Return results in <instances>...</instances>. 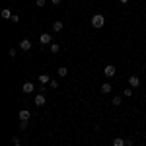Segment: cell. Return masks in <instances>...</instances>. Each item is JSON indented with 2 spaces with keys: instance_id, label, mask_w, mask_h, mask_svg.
<instances>
[{
  "instance_id": "obj_1",
  "label": "cell",
  "mask_w": 146,
  "mask_h": 146,
  "mask_svg": "<svg viewBox=\"0 0 146 146\" xmlns=\"http://www.w3.org/2000/svg\"><path fill=\"white\" fill-rule=\"evenodd\" d=\"M105 25V16H101V14H94L92 16V27H96V29H100Z\"/></svg>"
},
{
  "instance_id": "obj_2",
  "label": "cell",
  "mask_w": 146,
  "mask_h": 146,
  "mask_svg": "<svg viewBox=\"0 0 146 146\" xmlns=\"http://www.w3.org/2000/svg\"><path fill=\"white\" fill-rule=\"evenodd\" d=\"M103 74H105L107 78H113V76L117 74V68H115V64H105V68H103Z\"/></svg>"
},
{
  "instance_id": "obj_3",
  "label": "cell",
  "mask_w": 146,
  "mask_h": 146,
  "mask_svg": "<svg viewBox=\"0 0 146 146\" xmlns=\"http://www.w3.org/2000/svg\"><path fill=\"white\" fill-rule=\"evenodd\" d=\"M39 43H41V47L51 45V43H53V37H51V33H41V35H39Z\"/></svg>"
},
{
  "instance_id": "obj_4",
  "label": "cell",
  "mask_w": 146,
  "mask_h": 146,
  "mask_svg": "<svg viewBox=\"0 0 146 146\" xmlns=\"http://www.w3.org/2000/svg\"><path fill=\"white\" fill-rule=\"evenodd\" d=\"M33 103L37 105V107H43V105L47 103V98H45V94H37V96L33 98Z\"/></svg>"
},
{
  "instance_id": "obj_5",
  "label": "cell",
  "mask_w": 146,
  "mask_h": 146,
  "mask_svg": "<svg viewBox=\"0 0 146 146\" xmlns=\"http://www.w3.org/2000/svg\"><path fill=\"white\" fill-rule=\"evenodd\" d=\"M129 86H131V88H138V86H140V78H138V76H136V74H131V76H129Z\"/></svg>"
},
{
  "instance_id": "obj_6",
  "label": "cell",
  "mask_w": 146,
  "mask_h": 146,
  "mask_svg": "<svg viewBox=\"0 0 146 146\" xmlns=\"http://www.w3.org/2000/svg\"><path fill=\"white\" fill-rule=\"evenodd\" d=\"M35 88H33V82H23V86H22V92L23 94H31Z\"/></svg>"
},
{
  "instance_id": "obj_7",
  "label": "cell",
  "mask_w": 146,
  "mask_h": 146,
  "mask_svg": "<svg viewBox=\"0 0 146 146\" xmlns=\"http://www.w3.org/2000/svg\"><path fill=\"white\" fill-rule=\"evenodd\" d=\"M18 117H20V121H29V117H31V113L27 111V109H22V111L18 113Z\"/></svg>"
},
{
  "instance_id": "obj_8",
  "label": "cell",
  "mask_w": 146,
  "mask_h": 146,
  "mask_svg": "<svg viewBox=\"0 0 146 146\" xmlns=\"http://www.w3.org/2000/svg\"><path fill=\"white\" fill-rule=\"evenodd\" d=\"M20 49H22V51H29V49H31V41H29V39H22V41H20Z\"/></svg>"
},
{
  "instance_id": "obj_9",
  "label": "cell",
  "mask_w": 146,
  "mask_h": 146,
  "mask_svg": "<svg viewBox=\"0 0 146 146\" xmlns=\"http://www.w3.org/2000/svg\"><path fill=\"white\" fill-rule=\"evenodd\" d=\"M37 80L41 82V86H45V84H51V80H53V78H51L49 74H39V78H37Z\"/></svg>"
},
{
  "instance_id": "obj_10",
  "label": "cell",
  "mask_w": 146,
  "mask_h": 146,
  "mask_svg": "<svg viewBox=\"0 0 146 146\" xmlns=\"http://www.w3.org/2000/svg\"><path fill=\"white\" fill-rule=\"evenodd\" d=\"M0 16H2L4 20H12V16H14V14H12V10H10V8H4V10L0 12Z\"/></svg>"
},
{
  "instance_id": "obj_11",
  "label": "cell",
  "mask_w": 146,
  "mask_h": 146,
  "mask_svg": "<svg viewBox=\"0 0 146 146\" xmlns=\"http://www.w3.org/2000/svg\"><path fill=\"white\" fill-rule=\"evenodd\" d=\"M62 27H64V23L60 22V20L53 23V31H55V33H58V31H62Z\"/></svg>"
},
{
  "instance_id": "obj_12",
  "label": "cell",
  "mask_w": 146,
  "mask_h": 146,
  "mask_svg": "<svg viewBox=\"0 0 146 146\" xmlns=\"http://www.w3.org/2000/svg\"><path fill=\"white\" fill-rule=\"evenodd\" d=\"M111 90H113V86L109 82H105V84L101 86V94H111Z\"/></svg>"
},
{
  "instance_id": "obj_13",
  "label": "cell",
  "mask_w": 146,
  "mask_h": 146,
  "mask_svg": "<svg viewBox=\"0 0 146 146\" xmlns=\"http://www.w3.org/2000/svg\"><path fill=\"white\" fill-rule=\"evenodd\" d=\"M113 146H125V138L123 136H115L113 138Z\"/></svg>"
},
{
  "instance_id": "obj_14",
  "label": "cell",
  "mask_w": 146,
  "mask_h": 146,
  "mask_svg": "<svg viewBox=\"0 0 146 146\" xmlns=\"http://www.w3.org/2000/svg\"><path fill=\"white\" fill-rule=\"evenodd\" d=\"M49 51H51L53 55H56V53L60 51V45H58V43H51V45H49Z\"/></svg>"
},
{
  "instance_id": "obj_15",
  "label": "cell",
  "mask_w": 146,
  "mask_h": 146,
  "mask_svg": "<svg viewBox=\"0 0 146 146\" xmlns=\"http://www.w3.org/2000/svg\"><path fill=\"white\" fill-rule=\"evenodd\" d=\"M133 90H135V88H131V86H129V88H125V90H123V96H125V98H133V94H135Z\"/></svg>"
},
{
  "instance_id": "obj_16",
  "label": "cell",
  "mask_w": 146,
  "mask_h": 146,
  "mask_svg": "<svg viewBox=\"0 0 146 146\" xmlns=\"http://www.w3.org/2000/svg\"><path fill=\"white\" fill-rule=\"evenodd\" d=\"M66 74H68L66 66H60V68H58V78H64V76H66Z\"/></svg>"
},
{
  "instance_id": "obj_17",
  "label": "cell",
  "mask_w": 146,
  "mask_h": 146,
  "mask_svg": "<svg viewBox=\"0 0 146 146\" xmlns=\"http://www.w3.org/2000/svg\"><path fill=\"white\" fill-rule=\"evenodd\" d=\"M111 103H113V105H121V103H123V100H121V96H113Z\"/></svg>"
},
{
  "instance_id": "obj_18",
  "label": "cell",
  "mask_w": 146,
  "mask_h": 146,
  "mask_svg": "<svg viewBox=\"0 0 146 146\" xmlns=\"http://www.w3.org/2000/svg\"><path fill=\"white\" fill-rule=\"evenodd\" d=\"M12 146H22V140H20V136H12Z\"/></svg>"
},
{
  "instance_id": "obj_19",
  "label": "cell",
  "mask_w": 146,
  "mask_h": 146,
  "mask_svg": "<svg viewBox=\"0 0 146 146\" xmlns=\"http://www.w3.org/2000/svg\"><path fill=\"white\" fill-rule=\"evenodd\" d=\"M47 4V0H35V6H39V8H43Z\"/></svg>"
},
{
  "instance_id": "obj_20",
  "label": "cell",
  "mask_w": 146,
  "mask_h": 146,
  "mask_svg": "<svg viewBox=\"0 0 146 146\" xmlns=\"http://www.w3.org/2000/svg\"><path fill=\"white\" fill-rule=\"evenodd\" d=\"M8 55H10V56H12V58H14V56L18 55V51H16V49H14V47H12L10 51H8Z\"/></svg>"
},
{
  "instance_id": "obj_21",
  "label": "cell",
  "mask_w": 146,
  "mask_h": 146,
  "mask_svg": "<svg viewBox=\"0 0 146 146\" xmlns=\"http://www.w3.org/2000/svg\"><path fill=\"white\" fill-rule=\"evenodd\" d=\"M27 123H29V121H22V123H20V129L25 131V129H27Z\"/></svg>"
},
{
  "instance_id": "obj_22",
  "label": "cell",
  "mask_w": 146,
  "mask_h": 146,
  "mask_svg": "<svg viewBox=\"0 0 146 146\" xmlns=\"http://www.w3.org/2000/svg\"><path fill=\"white\" fill-rule=\"evenodd\" d=\"M49 86H51V88H58V80H51Z\"/></svg>"
},
{
  "instance_id": "obj_23",
  "label": "cell",
  "mask_w": 146,
  "mask_h": 146,
  "mask_svg": "<svg viewBox=\"0 0 146 146\" xmlns=\"http://www.w3.org/2000/svg\"><path fill=\"white\" fill-rule=\"evenodd\" d=\"M125 146H133V138H125Z\"/></svg>"
},
{
  "instance_id": "obj_24",
  "label": "cell",
  "mask_w": 146,
  "mask_h": 146,
  "mask_svg": "<svg viewBox=\"0 0 146 146\" xmlns=\"http://www.w3.org/2000/svg\"><path fill=\"white\" fill-rule=\"evenodd\" d=\"M12 22L18 23V22H20V16H16V14H14V16H12Z\"/></svg>"
},
{
  "instance_id": "obj_25",
  "label": "cell",
  "mask_w": 146,
  "mask_h": 146,
  "mask_svg": "<svg viewBox=\"0 0 146 146\" xmlns=\"http://www.w3.org/2000/svg\"><path fill=\"white\" fill-rule=\"evenodd\" d=\"M60 2H62V0H51V4H53V6H58Z\"/></svg>"
},
{
  "instance_id": "obj_26",
  "label": "cell",
  "mask_w": 146,
  "mask_h": 146,
  "mask_svg": "<svg viewBox=\"0 0 146 146\" xmlns=\"http://www.w3.org/2000/svg\"><path fill=\"white\" fill-rule=\"evenodd\" d=\"M119 2H121V4H129V0H119Z\"/></svg>"
},
{
  "instance_id": "obj_27",
  "label": "cell",
  "mask_w": 146,
  "mask_h": 146,
  "mask_svg": "<svg viewBox=\"0 0 146 146\" xmlns=\"http://www.w3.org/2000/svg\"><path fill=\"white\" fill-rule=\"evenodd\" d=\"M6 2H12V0H6Z\"/></svg>"
},
{
  "instance_id": "obj_28",
  "label": "cell",
  "mask_w": 146,
  "mask_h": 146,
  "mask_svg": "<svg viewBox=\"0 0 146 146\" xmlns=\"http://www.w3.org/2000/svg\"><path fill=\"white\" fill-rule=\"evenodd\" d=\"M140 146H146V144H140Z\"/></svg>"
}]
</instances>
